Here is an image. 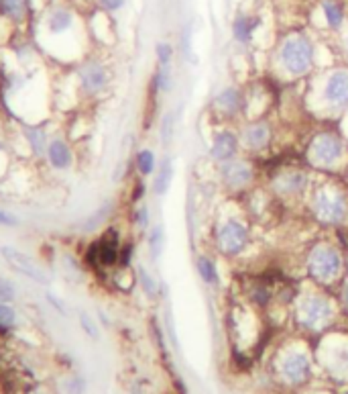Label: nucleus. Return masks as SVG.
Instances as JSON below:
<instances>
[{
	"mask_svg": "<svg viewBox=\"0 0 348 394\" xmlns=\"http://www.w3.org/2000/svg\"><path fill=\"white\" fill-rule=\"evenodd\" d=\"M273 72L279 78L296 82L308 80L320 68V45L312 31L292 29L279 37L273 50Z\"/></svg>",
	"mask_w": 348,
	"mask_h": 394,
	"instance_id": "obj_1",
	"label": "nucleus"
},
{
	"mask_svg": "<svg viewBox=\"0 0 348 394\" xmlns=\"http://www.w3.org/2000/svg\"><path fill=\"white\" fill-rule=\"evenodd\" d=\"M308 108L318 119H340L348 112V66H332L308 78Z\"/></svg>",
	"mask_w": 348,
	"mask_h": 394,
	"instance_id": "obj_2",
	"label": "nucleus"
},
{
	"mask_svg": "<svg viewBox=\"0 0 348 394\" xmlns=\"http://www.w3.org/2000/svg\"><path fill=\"white\" fill-rule=\"evenodd\" d=\"M296 327L306 335H326L340 315L338 301L326 288L308 284L297 290L292 308Z\"/></svg>",
	"mask_w": 348,
	"mask_h": 394,
	"instance_id": "obj_3",
	"label": "nucleus"
},
{
	"mask_svg": "<svg viewBox=\"0 0 348 394\" xmlns=\"http://www.w3.org/2000/svg\"><path fill=\"white\" fill-rule=\"evenodd\" d=\"M306 204L313 223L324 229H342L348 225V188L338 180L313 182Z\"/></svg>",
	"mask_w": 348,
	"mask_h": 394,
	"instance_id": "obj_4",
	"label": "nucleus"
},
{
	"mask_svg": "<svg viewBox=\"0 0 348 394\" xmlns=\"http://www.w3.org/2000/svg\"><path fill=\"white\" fill-rule=\"evenodd\" d=\"M306 166L318 174H338L348 166V139L336 127L316 131L306 144Z\"/></svg>",
	"mask_w": 348,
	"mask_h": 394,
	"instance_id": "obj_5",
	"label": "nucleus"
},
{
	"mask_svg": "<svg viewBox=\"0 0 348 394\" xmlns=\"http://www.w3.org/2000/svg\"><path fill=\"white\" fill-rule=\"evenodd\" d=\"M304 270L308 280L320 288L340 286L347 276V257L338 243L330 239H318L306 251Z\"/></svg>",
	"mask_w": 348,
	"mask_h": 394,
	"instance_id": "obj_6",
	"label": "nucleus"
},
{
	"mask_svg": "<svg viewBox=\"0 0 348 394\" xmlns=\"http://www.w3.org/2000/svg\"><path fill=\"white\" fill-rule=\"evenodd\" d=\"M253 231L243 213H220L212 227V245L218 255L227 260L243 257L251 250Z\"/></svg>",
	"mask_w": 348,
	"mask_h": 394,
	"instance_id": "obj_7",
	"label": "nucleus"
},
{
	"mask_svg": "<svg viewBox=\"0 0 348 394\" xmlns=\"http://www.w3.org/2000/svg\"><path fill=\"white\" fill-rule=\"evenodd\" d=\"M313 182L316 178L308 166H283L271 174L269 190L281 202L294 204L297 200L308 198Z\"/></svg>",
	"mask_w": 348,
	"mask_h": 394,
	"instance_id": "obj_8",
	"label": "nucleus"
},
{
	"mask_svg": "<svg viewBox=\"0 0 348 394\" xmlns=\"http://www.w3.org/2000/svg\"><path fill=\"white\" fill-rule=\"evenodd\" d=\"M275 374H277L279 382L292 388H299L308 384L313 374V356L310 354V349L297 343L279 349L277 359H275Z\"/></svg>",
	"mask_w": 348,
	"mask_h": 394,
	"instance_id": "obj_9",
	"label": "nucleus"
},
{
	"mask_svg": "<svg viewBox=\"0 0 348 394\" xmlns=\"http://www.w3.org/2000/svg\"><path fill=\"white\" fill-rule=\"evenodd\" d=\"M216 176L220 186L227 190L230 197H241L255 188L257 184V166L253 158H234L216 166Z\"/></svg>",
	"mask_w": 348,
	"mask_h": 394,
	"instance_id": "obj_10",
	"label": "nucleus"
},
{
	"mask_svg": "<svg viewBox=\"0 0 348 394\" xmlns=\"http://www.w3.org/2000/svg\"><path fill=\"white\" fill-rule=\"evenodd\" d=\"M239 137H241V147L246 156H263L271 151L275 144V125L267 119H251L239 125Z\"/></svg>",
	"mask_w": 348,
	"mask_h": 394,
	"instance_id": "obj_11",
	"label": "nucleus"
},
{
	"mask_svg": "<svg viewBox=\"0 0 348 394\" xmlns=\"http://www.w3.org/2000/svg\"><path fill=\"white\" fill-rule=\"evenodd\" d=\"M210 110L220 123L241 121L246 115V90L236 86V84L222 86L214 94V98L210 103Z\"/></svg>",
	"mask_w": 348,
	"mask_h": 394,
	"instance_id": "obj_12",
	"label": "nucleus"
},
{
	"mask_svg": "<svg viewBox=\"0 0 348 394\" xmlns=\"http://www.w3.org/2000/svg\"><path fill=\"white\" fill-rule=\"evenodd\" d=\"M318 359L332 378L348 380V337L338 333L326 335L320 345Z\"/></svg>",
	"mask_w": 348,
	"mask_h": 394,
	"instance_id": "obj_13",
	"label": "nucleus"
},
{
	"mask_svg": "<svg viewBox=\"0 0 348 394\" xmlns=\"http://www.w3.org/2000/svg\"><path fill=\"white\" fill-rule=\"evenodd\" d=\"M312 25L328 35H340L348 25L347 0H318L313 6Z\"/></svg>",
	"mask_w": 348,
	"mask_h": 394,
	"instance_id": "obj_14",
	"label": "nucleus"
},
{
	"mask_svg": "<svg viewBox=\"0 0 348 394\" xmlns=\"http://www.w3.org/2000/svg\"><path fill=\"white\" fill-rule=\"evenodd\" d=\"M76 76H78V88L86 98H98L100 94H104L110 88V80H112L110 68L100 59H86L78 68Z\"/></svg>",
	"mask_w": 348,
	"mask_h": 394,
	"instance_id": "obj_15",
	"label": "nucleus"
},
{
	"mask_svg": "<svg viewBox=\"0 0 348 394\" xmlns=\"http://www.w3.org/2000/svg\"><path fill=\"white\" fill-rule=\"evenodd\" d=\"M241 151H243V147H241L239 129L230 125H220L212 131L208 145V160L214 166H220V163H227V161L239 158Z\"/></svg>",
	"mask_w": 348,
	"mask_h": 394,
	"instance_id": "obj_16",
	"label": "nucleus"
},
{
	"mask_svg": "<svg viewBox=\"0 0 348 394\" xmlns=\"http://www.w3.org/2000/svg\"><path fill=\"white\" fill-rule=\"evenodd\" d=\"M121 237L114 229H108L100 239H96L88 248V262L96 268H114L121 260Z\"/></svg>",
	"mask_w": 348,
	"mask_h": 394,
	"instance_id": "obj_17",
	"label": "nucleus"
},
{
	"mask_svg": "<svg viewBox=\"0 0 348 394\" xmlns=\"http://www.w3.org/2000/svg\"><path fill=\"white\" fill-rule=\"evenodd\" d=\"M0 255H2V257L6 260V264L15 270V272H18L20 276H25V278H29V280H35L39 284H47L45 272L39 268L27 253L15 250V248H8V245H2V248H0Z\"/></svg>",
	"mask_w": 348,
	"mask_h": 394,
	"instance_id": "obj_18",
	"label": "nucleus"
},
{
	"mask_svg": "<svg viewBox=\"0 0 348 394\" xmlns=\"http://www.w3.org/2000/svg\"><path fill=\"white\" fill-rule=\"evenodd\" d=\"M263 27V17L255 15V13H239L230 23V33L236 45L241 47H248L253 45L255 37Z\"/></svg>",
	"mask_w": 348,
	"mask_h": 394,
	"instance_id": "obj_19",
	"label": "nucleus"
},
{
	"mask_svg": "<svg viewBox=\"0 0 348 394\" xmlns=\"http://www.w3.org/2000/svg\"><path fill=\"white\" fill-rule=\"evenodd\" d=\"M45 158H47V163L52 166L53 170L66 172V170H70L73 166V149H71V145L64 137H55L47 145Z\"/></svg>",
	"mask_w": 348,
	"mask_h": 394,
	"instance_id": "obj_20",
	"label": "nucleus"
},
{
	"mask_svg": "<svg viewBox=\"0 0 348 394\" xmlns=\"http://www.w3.org/2000/svg\"><path fill=\"white\" fill-rule=\"evenodd\" d=\"M244 296H246V303L255 308H267V306L273 303L275 299V292L271 284H267L265 280H253L246 290H244Z\"/></svg>",
	"mask_w": 348,
	"mask_h": 394,
	"instance_id": "obj_21",
	"label": "nucleus"
},
{
	"mask_svg": "<svg viewBox=\"0 0 348 394\" xmlns=\"http://www.w3.org/2000/svg\"><path fill=\"white\" fill-rule=\"evenodd\" d=\"M196 272L200 276V280L206 284V286L214 288L220 284V272H218V264L216 260L208 255V253H200L196 257Z\"/></svg>",
	"mask_w": 348,
	"mask_h": 394,
	"instance_id": "obj_22",
	"label": "nucleus"
},
{
	"mask_svg": "<svg viewBox=\"0 0 348 394\" xmlns=\"http://www.w3.org/2000/svg\"><path fill=\"white\" fill-rule=\"evenodd\" d=\"M25 139L29 144V149L33 151V156L37 158H45L47 153V145H49V137H47V131L43 125H25Z\"/></svg>",
	"mask_w": 348,
	"mask_h": 394,
	"instance_id": "obj_23",
	"label": "nucleus"
},
{
	"mask_svg": "<svg viewBox=\"0 0 348 394\" xmlns=\"http://www.w3.org/2000/svg\"><path fill=\"white\" fill-rule=\"evenodd\" d=\"M76 23V17L70 8L66 6H57L55 11H52V15L47 17V31L52 35H64L68 33Z\"/></svg>",
	"mask_w": 348,
	"mask_h": 394,
	"instance_id": "obj_24",
	"label": "nucleus"
},
{
	"mask_svg": "<svg viewBox=\"0 0 348 394\" xmlns=\"http://www.w3.org/2000/svg\"><path fill=\"white\" fill-rule=\"evenodd\" d=\"M174 182V163L172 160H163L157 168L155 180H153V195L155 197H165L172 188Z\"/></svg>",
	"mask_w": 348,
	"mask_h": 394,
	"instance_id": "obj_25",
	"label": "nucleus"
},
{
	"mask_svg": "<svg viewBox=\"0 0 348 394\" xmlns=\"http://www.w3.org/2000/svg\"><path fill=\"white\" fill-rule=\"evenodd\" d=\"M135 168L139 172L140 178H149V176H155L157 172V156L153 149L149 147H143L137 151L135 156Z\"/></svg>",
	"mask_w": 348,
	"mask_h": 394,
	"instance_id": "obj_26",
	"label": "nucleus"
},
{
	"mask_svg": "<svg viewBox=\"0 0 348 394\" xmlns=\"http://www.w3.org/2000/svg\"><path fill=\"white\" fill-rule=\"evenodd\" d=\"M29 0H0V11L15 23H23L29 17Z\"/></svg>",
	"mask_w": 348,
	"mask_h": 394,
	"instance_id": "obj_27",
	"label": "nucleus"
},
{
	"mask_svg": "<svg viewBox=\"0 0 348 394\" xmlns=\"http://www.w3.org/2000/svg\"><path fill=\"white\" fill-rule=\"evenodd\" d=\"M147 248H149V255L153 262H159L163 250H165V231L163 225H153L147 233Z\"/></svg>",
	"mask_w": 348,
	"mask_h": 394,
	"instance_id": "obj_28",
	"label": "nucleus"
},
{
	"mask_svg": "<svg viewBox=\"0 0 348 394\" xmlns=\"http://www.w3.org/2000/svg\"><path fill=\"white\" fill-rule=\"evenodd\" d=\"M135 274H137V284L140 286V290H143L149 299L155 301L157 296H159V282H157L155 276L145 268V266H137Z\"/></svg>",
	"mask_w": 348,
	"mask_h": 394,
	"instance_id": "obj_29",
	"label": "nucleus"
},
{
	"mask_svg": "<svg viewBox=\"0 0 348 394\" xmlns=\"http://www.w3.org/2000/svg\"><path fill=\"white\" fill-rule=\"evenodd\" d=\"M169 88H172V66H159L151 78V92L153 96H159L161 92H169Z\"/></svg>",
	"mask_w": 348,
	"mask_h": 394,
	"instance_id": "obj_30",
	"label": "nucleus"
},
{
	"mask_svg": "<svg viewBox=\"0 0 348 394\" xmlns=\"http://www.w3.org/2000/svg\"><path fill=\"white\" fill-rule=\"evenodd\" d=\"M112 209H114V202H112V200H106L104 204L84 223V231H92V229H96L100 223H104L106 219L112 215Z\"/></svg>",
	"mask_w": 348,
	"mask_h": 394,
	"instance_id": "obj_31",
	"label": "nucleus"
},
{
	"mask_svg": "<svg viewBox=\"0 0 348 394\" xmlns=\"http://www.w3.org/2000/svg\"><path fill=\"white\" fill-rule=\"evenodd\" d=\"M133 225L139 229V231H147L149 225H151V215H149V207L145 202H137V207L133 209V215H131Z\"/></svg>",
	"mask_w": 348,
	"mask_h": 394,
	"instance_id": "obj_32",
	"label": "nucleus"
},
{
	"mask_svg": "<svg viewBox=\"0 0 348 394\" xmlns=\"http://www.w3.org/2000/svg\"><path fill=\"white\" fill-rule=\"evenodd\" d=\"M17 323V311L8 303H0V333H6Z\"/></svg>",
	"mask_w": 348,
	"mask_h": 394,
	"instance_id": "obj_33",
	"label": "nucleus"
},
{
	"mask_svg": "<svg viewBox=\"0 0 348 394\" xmlns=\"http://www.w3.org/2000/svg\"><path fill=\"white\" fill-rule=\"evenodd\" d=\"M155 55L159 66H172V62H174V45L169 41H159L155 47Z\"/></svg>",
	"mask_w": 348,
	"mask_h": 394,
	"instance_id": "obj_34",
	"label": "nucleus"
},
{
	"mask_svg": "<svg viewBox=\"0 0 348 394\" xmlns=\"http://www.w3.org/2000/svg\"><path fill=\"white\" fill-rule=\"evenodd\" d=\"M80 325H82V329H84V333H86L88 337L98 340V327H96V323H94V319L88 313H80Z\"/></svg>",
	"mask_w": 348,
	"mask_h": 394,
	"instance_id": "obj_35",
	"label": "nucleus"
},
{
	"mask_svg": "<svg viewBox=\"0 0 348 394\" xmlns=\"http://www.w3.org/2000/svg\"><path fill=\"white\" fill-rule=\"evenodd\" d=\"M15 286H13V282L11 280H6V278H0V303H11V301H15Z\"/></svg>",
	"mask_w": 348,
	"mask_h": 394,
	"instance_id": "obj_36",
	"label": "nucleus"
},
{
	"mask_svg": "<svg viewBox=\"0 0 348 394\" xmlns=\"http://www.w3.org/2000/svg\"><path fill=\"white\" fill-rule=\"evenodd\" d=\"M336 301H338V306H340V313H342V315H348V276H344V280H342L340 286H338V296H336Z\"/></svg>",
	"mask_w": 348,
	"mask_h": 394,
	"instance_id": "obj_37",
	"label": "nucleus"
},
{
	"mask_svg": "<svg viewBox=\"0 0 348 394\" xmlns=\"http://www.w3.org/2000/svg\"><path fill=\"white\" fill-rule=\"evenodd\" d=\"M174 112H169V115H165V119H163V125H161V139L167 144V141H172V135H174Z\"/></svg>",
	"mask_w": 348,
	"mask_h": 394,
	"instance_id": "obj_38",
	"label": "nucleus"
},
{
	"mask_svg": "<svg viewBox=\"0 0 348 394\" xmlns=\"http://www.w3.org/2000/svg\"><path fill=\"white\" fill-rule=\"evenodd\" d=\"M98 4H100V8L106 11V13H116V11H121L122 6L126 4V0H98Z\"/></svg>",
	"mask_w": 348,
	"mask_h": 394,
	"instance_id": "obj_39",
	"label": "nucleus"
},
{
	"mask_svg": "<svg viewBox=\"0 0 348 394\" xmlns=\"http://www.w3.org/2000/svg\"><path fill=\"white\" fill-rule=\"evenodd\" d=\"M338 54L342 55L344 64L348 66V25L347 29L338 35Z\"/></svg>",
	"mask_w": 348,
	"mask_h": 394,
	"instance_id": "obj_40",
	"label": "nucleus"
},
{
	"mask_svg": "<svg viewBox=\"0 0 348 394\" xmlns=\"http://www.w3.org/2000/svg\"><path fill=\"white\" fill-rule=\"evenodd\" d=\"M181 50H186V57L192 59V29L186 27V31L181 33Z\"/></svg>",
	"mask_w": 348,
	"mask_h": 394,
	"instance_id": "obj_41",
	"label": "nucleus"
},
{
	"mask_svg": "<svg viewBox=\"0 0 348 394\" xmlns=\"http://www.w3.org/2000/svg\"><path fill=\"white\" fill-rule=\"evenodd\" d=\"M84 388H86V384H84V380L78 376L70 378V382H68V393L70 394H84Z\"/></svg>",
	"mask_w": 348,
	"mask_h": 394,
	"instance_id": "obj_42",
	"label": "nucleus"
},
{
	"mask_svg": "<svg viewBox=\"0 0 348 394\" xmlns=\"http://www.w3.org/2000/svg\"><path fill=\"white\" fill-rule=\"evenodd\" d=\"M0 225L2 227H18V219L13 213L0 209Z\"/></svg>",
	"mask_w": 348,
	"mask_h": 394,
	"instance_id": "obj_43",
	"label": "nucleus"
},
{
	"mask_svg": "<svg viewBox=\"0 0 348 394\" xmlns=\"http://www.w3.org/2000/svg\"><path fill=\"white\" fill-rule=\"evenodd\" d=\"M47 299H49V303H52V305L55 306V308H57L59 313H66V308H64V305H59V303H57V299H55L53 294H47Z\"/></svg>",
	"mask_w": 348,
	"mask_h": 394,
	"instance_id": "obj_44",
	"label": "nucleus"
},
{
	"mask_svg": "<svg viewBox=\"0 0 348 394\" xmlns=\"http://www.w3.org/2000/svg\"><path fill=\"white\" fill-rule=\"evenodd\" d=\"M0 151H2V144H0Z\"/></svg>",
	"mask_w": 348,
	"mask_h": 394,
	"instance_id": "obj_45",
	"label": "nucleus"
}]
</instances>
